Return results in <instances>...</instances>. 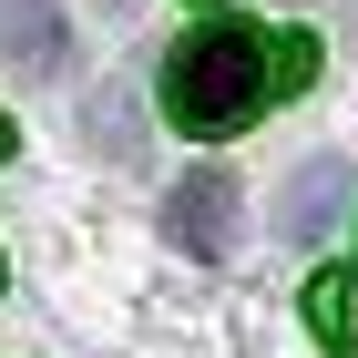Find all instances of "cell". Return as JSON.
Masks as SVG:
<instances>
[{"label": "cell", "instance_id": "obj_10", "mask_svg": "<svg viewBox=\"0 0 358 358\" xmlns=\"http://www.w3.org/2000/svg\"><path fill=\"white\" fill-rule=\"evenodd\" d=\"M103 10H134V0H103Z\"/></svg>", "mask_w": 358, "mask_h": 358}, {"label": "cell", "instance_id": "obj_7", "mask_svg": "<svg viewBox=\"0 0 358 358\" xmlns=\"http://www.w3.org/2000/svg\"><path fill=\"white\" fill-rule=\"evenodd\" d=\"M83 134L103 143V154H134V103H123V92H92V113H83Z\"/></svg>", "mask_w": 358, "mask_h": 358}, {"label": "cell", "instance_id": "obj_11", "mask_svg": "<svg viewBox=\"0 0 358 358\" xmlns=\"http://www.w3.org/2000/svg\"><path fill=\"white\" fill-rule=\"evenodd\" d=\"M0 287H10V266H0Z\"/></svg>", "mask_w": 358, "mask_h": 358}, {"label": "cell", "instance_id": "obj_5", "mask_svg": "<svg viewBox=\"0 0 358 358\" xmlns=\"http://www.w3.org/2000/svg\"><path fill=\"white\" fill-rule=\"evenodd\" d=\"M317 83V41L307 31H276L266 41V103H287V92H307Z\"/></svg>", "mask_w": 358, "mask_h": 358}, {"label": "cell", "instance_id": "obj_9", "mask_svg": "<svg viewBox=\"0 0 358 358\" xmlns=\"http://www.w3.org/2000/svg\"><path fill=\"white\" fill-rule=\"evenodd\" d=\"M338 358H358V338H338Z\"/></svg>", "mask_w": 358, "mask_h": 358}, {"label": "cell", "instance_id": "obj_3", "mask_svg": "<svg viewBox=\"0 0 358 358\" xmlns=\"http://www.w3.org/2000/svg\"><path fill=\"white\" fill-rule=\"evenodd\" d=\"M236 215H246V205H236V174H215V164H194L185 185L164 194V236L185 256H225L236 246Z\"/></svg>", "mask_w": 358, "mask_h": 358}, {"label": "cell", "instance_id": "obj_8", "mask_svg": "<svg viewBox=\"0 0 358 358\" xmlns=\"http://www.w3.org/2000/svg\"><path fill=\"white\" fill-rule=\"evenodd\" d=\"M10 154H21V123H10V113H0V164H10Z\"/></svg>", "mask_w": 358, "mask_h": 358}, {"label": "cell", "instance_id": "obj_4", "mask_svg": "<svg viewBox=\"0 0 358 358\" xmlns=\"http://www.w3.org/2000/svg\"><path fill=\"white\" fill-rule=\"evenodd\" d=\"M62 10L52 0H0V62H21V72H62Z\"/></svg>", "mask_w": 358, "mask_h": 358}, {"label": "cell", "instance_id": "obj_2", "mask_svg": "<svg viewBox=\"0 0 358 358\" xmlns=\"http://www.w3.org/2000/svg\"><path fill=\"white\" fill-rule=\"evenodd\" d=\"M348 194H358L348 154H307V164L287 174V185H276V236H287V246H317V236H338Z\"/></svg>", "mask_w": 358, "mask_h": 358}, {"label": "cell", "instance_id": "obj_1", "mask_svg": "<svg viewBox=\"0 0 358 358\" xmlns=\"http://www.w3.org/2000/svg\"><path fill=\"white\" fill-rule=\"evenodd\" d=\"M266 113V31L256 21H205L164 52V123L194 143H225Z\"/></svg>", "mask_w": 358, "mask_h": 358}, {"label": "cell", "instance_id": "obj_6", "mask_svg": "<svg viewBox=\"0 0 358 358\" xmlns=\"http://www.w3.org/2000/svg\"><path fill=\"white\" fill-rule=\"evenodd\" d=\"M307 328L328 338V348L348 338V266H317V276H307Z\"/></svg>", "mask_w": 358, "mask_h": 358}]
</instances>
